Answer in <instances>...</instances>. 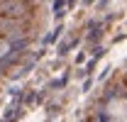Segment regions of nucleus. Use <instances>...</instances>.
<instances>
[{"label":"nucleus","instance_id":"f257e3e1","mask_svg":"<svg viewBox=\"0 0 127 122\" xmlns=\"http://www.w3.org/2000/svg\"><path fill=\"white\" fill-rule=\"evenodd\" d=\"M108 115L112 122H127V98H112L108 103Z\"/></svg>","mask_w":127,"mask_h":122},{"label":"nucleus","instance_id":"f03ea898","mask_svg":"<svg viewBox=\"0 0 127 122\" xmlns=\"http://www.w3.org/2000/svg\"><path fill=\"white\" fill-rule=\"evenodd\" d=\"M5 54H7V42H5V39H0V59H2Z\"/></svg>","mask_w":127,"mask_h":122}]
</instances>
